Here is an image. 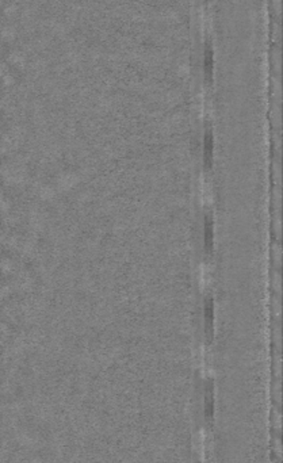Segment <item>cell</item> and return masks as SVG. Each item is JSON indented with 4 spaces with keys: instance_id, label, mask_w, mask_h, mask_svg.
<instances>
[{
    "instance_id": "cell-1",
    "label": "cell",
    "mask_w": 283,
    "mask_h": 463,
    "mask_svg": "<svg viewBox=\"0 0 283 463\" xmlns=\"http://www.w3.org/2000/svg\"><path fill=\"white\" fill-rule=\"evenodd\" d=\"M213 72H214V49L212 41L206 40L203 48V73L206 83H213Z\"/></svg>"
},
{
    "instance_id": "cell-2",
    "label": "cell",
    "mask_w": 283,
    "mask_h": 463,
    "mask_svg": "<svg viewBox=\"0 0 283 463\" xmlns=\"http://www.w3.org/2000/svg\"><path fill=\"white\" fill-rule=\"evenodd\" d=\"M203 154H204V164L210 168V166H212V158H213V134L210 130H208V133L204 134Z\"/></svg>"
},
{
    "instance_id": "cell-3",
    "label": "cell",
    "mask_w": 283,
    "mask_h": 463,
    "mask_svg": "<svg viewBox=\"0 0 283 463\" xmlns=\"http://www.w3.org/2000/svg\"><path fill=\"white\" fill-rule=\"evenodd\" d=\"M204 247L208 251L213 248V222L210 217L204 218Z\"/></svg>"
}]
</instances>
